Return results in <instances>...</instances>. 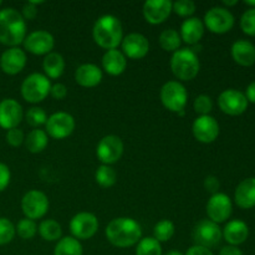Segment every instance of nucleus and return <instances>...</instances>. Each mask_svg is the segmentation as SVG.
I'll list each match as a JSON object with an SVG mask.
<instances>
[{
	"label": "nucleus",
	"instance_id": "38",
	"mask_svg": "<svg viewBox=\"0 0 255 255\" xmlns=\"http://www.w3.org/2000/svg\"><path fill=\"white\" fill-rule=\"evenodd\" d=\"M196 10V2L192 0H178V1L172 2V11L181 17H186V19L192 17Z\"/></svg>",
	"mask_w": 255,
	"mask_h": 255
},
{
	"label": "nucleus",
	"instance_id": "44",
	"mask_svg": "<svg viewBox=\"0 0 255 255\" xmlns=\"http://www.w3.org/2000/svg\"><path fill=\"white\" fill-rule=\"evenodd\" d=\"M21 15L24 20H34L37 16V5L34 4L32 1H27L26 4L22 6Z\"/></svg>",
	"mask_w": 255,
	"mask_h": 255
},
{
	"label": "nucleus",
	"instance_id": "5",
	"mask_svg": "<svg viewBox=\"0 0 255 255\" xmlns=\"http://www.w3.org/2000/svg\"><path fill=\"white\" fill-rule=\"evenodd\" d=\"M51 86V80L47 79L44 74L32 72L24 79L20 87V92L25 101L36 105L49 96Z\"/></svg>",
	"mask_w": 255,
	"mask_h": 255
},
{
	"label": "nucleus",
	"instance_id": "28",
	"mask_svg": "<svg viewBox=\"0 0 255 255\" xmlns=\"http://www.w3.org/2000/svg\"><path fill=\"white\" fill-rule=\"evenodd\" d=\"M24 143L30 153H41L49 144V136L45 129L34 128L25 137Z\"/></svg>",
	"mask_w": 255,
	"mask_h": 255
},
{
	"label": "nucleus",
	"instance_id": "30",
	"mask_svg": "<svg viewBox=\"0 0 255 255\" xmlns=\"http://www.w3.org/2000/svg\"><path fill=\"white\" fill-rule=\"evenodd\" d=\"M40 237L46 242H57L62 238V228L54 219H44L37 227Z\"/></svg>",
	"mask_w": 255,
	"mask_h": 255
},
{
	"label": "nucleus",
	"instance_id": "24",
	"mask_svg": "<svg viewBox=\"0 0 255 255\" xmlns=\"http://www.w3.org/2000/svg\"><path fill=\"white\" fill-rule=\"evenodd\" d=\"M102 69L111 76H120L127 67V57L119 49L107 50L102 56Z\"/></svg>",
	"mask_w": 255,
	"mask_h": 255
},
{
	"label": "nucleus",
	"instance_id": "22",
	"mask_svg": "<svg viewBox=\"0 0 255 255\" xmlns=\"http://www.w3.org/2000/svg\"><path fill=\"white\" fill-rule=\"evenodd\" d=\"M222 236L228 246L238 247L246 243L249 237V227L246 222L241 219H233L227 222L224 228L222 229Z\"/></svg>",
	"mask_w": 255,
	"mask_h": 255
},
{
	"label": "nucleus",
	"instance_id": "6",
	"mask_svg": "<svg viewBox=\"0 0 255 255\" xmlns=\"http://www.w3.org/2000/svg\"><path fill=\"white\" fill-rule=\"evenodd\" d=\"M161 102L168 111L179 114L184 111L188 102V92L182 82L179 81H167L163 86L161 87L159 92Z\"/></svg>",
	"mask_w": 255,
	"mask_h": 255
},
{
	"label": "nucleus",
	"instance_id": "52",
	"mask_svg": "<svg viewBox=\"0 0 255 255\" xmlns=\"http://www.w3.org/2000/svg\"><path fill=\"white\" fill-rule=\"evenodd\" d=\"M1 5H2V1H1V0H0V6H1Z\"/></svg>",
	"mask_w": 255,
	"mask_h": 255
},
{
	"label": "nucleus",
	"instance_id": "17",
	"mask_svg": "<svg viewBox=\"0 0 255 255\" xmlns=\"http://www.w3.org/2000/svg\"><path fill=\"white\" fill-rule=\"evenodd\" d=\"M121 51L127 59L141 60L147 56L149 51V41L144 35L139 32H131L124 36L121 42Z\"/></svg>",
	"mask_w": 255,
	"mask_h": 255
},
{
	"label": "nucleus",
	"instance_id": "1",
	"mask_svg": "<svg viewBox=\"0 0 255 255\" xmlns=\"http://www.w3.org/2000/svg\"><path fill=\"white\" fill-rule=\"evenodd\" d=\"M105 234L112 246L125 249L137 246L142 239V228L138 222L129 217H119L107 224Z\"/></svg>",
	"mask_w": 255,
	"mask_h": 255
},
{
	"label": "nucleus",
	"instance_id": "3",
	"mask_svg": "<svg viewBox=\"0 0 255 255\" xmlns=\"http://www.w3.org/2000/svg\"><path fill=\"white\" fill-rule=\"evenodd\" d=\"M92 37L106 51L117 49L124 40V29L119 17L111 14L100 16L92 27Z\"/></svg>",
	"mask_w": 255,
	"mask_h": 255
},
{
	"label": "nucleus",
	"instance_id": "37",
	"mask_svg": "<svg viewBox=\"0 0 255 255\" xmlns=\"http://www.w3.org/2000/svg\"><path fill=\"white\" fill-rule=\"evenodd\" d=\"M15 234H16V231H15L14 223L10 219L1 217L0 218V247L11 243Z\"/></svg>",
	"mask_w": 255,
	"mask_h": 255
},
{
	"label": "nucleus",
	"instance_id": "34",
	"mask_svg": "<svg viewBox=\"0 0 255 255\" xmlns=\"http://www.w3.org/2000/svg\"><path fill=\"white\" fill-rule=\"evenodd\" d=\"M136 255H162V246L153 237L142 238L137 243Z\"/></svg>",
	"mask_w": 255,
	"mask_h": 255
},
{
	"label": "nucleus",
	"instance_id": "19",
	"mask_svg": "<svg viewBox=\"0 0 255 255\" xmlns=\"http://www.w3.org/2000/svg\"><path fill=\"white\" fill-rule=\"evenodd\" d=\"M26 52L20 47H9L0 56V69L4 74L14 76L26 66Z\"/></svg>",
	"mask_w": 255,
	"mask_h": 255
},
{
	"label": "nucleus",
	"instance_id": "40",
	"mask_svg": "<svg viewBox=\"0 0 255 255\" xmlns=\"http://www.w3.org/2000/svg\"><path fill=\"white\" fill-rule=\"evenodd\" d=\"M241 27L244 34L255 36V9H248L241 17Z\"/></svg>",
	"mask_w": 255,
	"mask_h": 255
},
{
	"label": "nucleus",
	"instance_id": "16",
	"mask_svg": "<svg viewBox=\"0 0 255 255\" xmlns=\"http://www.w3.org/2000/svg\"><path fill=\"white\" fill-rule=\"evenodd\" d=\"M221 127L218 121L211 115L207 116H198L192 125V133L194 138L204 144L213 143L219 136Z\"/></svg>",
	"mask_w": 255,
	"mask_h": 255
},
{
	"label": "nucleus",
	"instance_id": "32",
	"mask_svg": "<svg viewBox=\"0 0 255 255\" xmlns=\"http://www.w3.org/2000/svg\"><path fill=\"white\" fill-rule=\"evenodd\" d=\"M95 181L102 188H111L117 182V173L112 166L101 164L95 172Z\"/></svg>",
	"mask_w": 255,
	"mask_h": 255
},
{
	"label": "nucleus",
	"instance_id": "39",
	"mask_svg": "<svg viewBox=\"0 0 255 255\" xmlns=\"http://www.w3.org/2000/svg\"><path fill=\"white\" fill-rule=\"evenodd\" d=\"M193 109L199 116H207L213 110V101L208 95H199L194 99Z\"/></svg>",
	"mask_w": 255,
	"mask_h": 255
},
{
	"label": "nucleus",
	"instance_id": "4",
	"mask_svg": "<svg viewBox=\"0 0 255 255\" xmlns=\"http://www.w3.org/2000/svg\"><path fill=\"white\" fill-rule=\"evenodd\" d=\"M172 74L181 81H191L201 70L198 55L191 47H183L172 54L171 57Z\"/></svg>",
	"mask_w": 255,
	"mask_h": 255
},
{
	"label": "nucleus",
	"instance_id": "27",
	"mask_svg": "<svg viewBox=\"0 0 255 255\" xmlns=\"http://www.w3.org/2000/svg\"><path fill=\"white\" fill-rule=\"evenodd\" d=\"M65 59L59 52H50L42 60V70L44 75L49 80H56L62 76L65 71Z\"/></svg>",
	"mask_w": 255,
	"mask_h": 255
},
{
	"label": "nucleus",
	"instance_id": "7",
	"mask_svg": "<svg viewBox=\"0 0 255 255\" xmlns=\"http://www.w3.org/2000/svg\"><path fill=\"white\" fill-rule=\"evenodd\" d=\"M50 208V201L46 194L37 189L26 192L21 198V209L25 218L41 219L46 216Z\"/></svg>",
	"mask_w": 255,
	"mask_h": 255
},
{
	"label": "nucleus",
	"instance_id": "42",
	"mask_svg": "<svg viewBox=\"0 0 255 255\" xmlns=\"http://www.w3.org/2000/svg\"><path fill=\"white\" fill-rule=\"evenodd\" d=\"M10 179H11L10 168L5 163L0 162V192L7 188V186L10 184Z\"/></svg>",
	"mask_w": 255,
	"mask_h": 255
},
{
	"label": "nucleus",
	"instance_id": "31",
	"mask_svg": "<svg viewBox=\"0 0 255 255\" xmlns=\"http://www.w3.org/2000/svg\"><path fill=\"white\" fill-rule=\"evenodd\" d=\"M159 46L167 52H176L177 50L181 49L182 39L181 35L174 29H166L159 34L158 37Z\"/></svg>",
	"mask_w": 255,
	"mask_h": 255
},
{
	"label": "nucleus",
	"instance_id": "49",
	"mask_svg": "<svg viewBox=\"0 0 255 255\" xmlns=\"http://www.w3.org/2000/svg\"><path fill=\"white\" fill-rule=\"evenodd\" d=\"M237 4H238V0H232V1H229V0H223V5L227 9H228V6H234V5Z\"/></svg>",
	"mask_w": 255,
	"mask_h": 255
},
{
	"label": "nucleus",
	"instance_id": "36",
	"mask_svg": "<svg viewBox=\"0 0 255 255\" xmlns=\"http://www.w3.org/2000/svg\"><path fill=\"white\" fill-rule=\"evenodd\" d=\"M25 120H26L27 125L34 128H39V127L44 126L47 121V115L44 111V109L39 106H32L27 110L25 114Z\"/></svg>",
	"mask_w": 255,
	"mask_h": 255
},
{
	"label": "nucleus",
	"instance_id": "13",
	"mask_svg": "<svg viewBox=\"0 0 255 255\" xmlns=\"http://www.w3.org/2000/svg\"><path fill=\"white\" fill-rule=\"evenodd\" d=\"M207 216L209 221L214 222L217 224L224 223L231 218L233 213V203L229 196L226 193H218L211 196L206 206Z\"/></svg>",
	"mask_w": 255,
	"mask_h": 255
},
{
	"label": "nucleus",
	"instance_id": "48",
	"mask_svg": "<svg viewBox=\"0 0 255 255\" xmlns=\"http://www.w3.org/2000/svg\"><path fill=\"white\" fill-rule=\"evenodd\" d=\"M246 97L248 100V102H252V104H255V81L251 82L247 87V91H246Z\"/></svg>",
	"mask_w": 255,
	"mask_h": 255
},
{
	"label": "nucleus",
	"instance_id": "9",
	"mask_svg": "<svg viewBox=\"0 0 255 255\" xmlns=\"http://www.w3.org/2000/svg\"><path fill=\"white\" fill-rule=\"evenodd\" d=\"M99 219L94 213L90 212H80L75 214L69 224L71 237L77 241H87L91 239L99 231Z\"/></svg>",
	"mask_w": 255,
	"mask_h": 255
},
{
	"label": "nucleus",
	"instance_id": "8",
	"mask_svg": "<svg viewBox=\"0 0 255 255\" xmlns=\"http://www.w3.org/2000/svg\"><path fill=\"white\" fill-rule=\"evenodd\" d=\"M234 15L224 6H213L204 14L203 24L213 34H227L234 26Z\"/></svg>",
	"mask_w": 255,
	"mask_h": 255
},
{
	"label": "nucleus",
	"instance_id": "10",
	"mask_svg": "<svg viewBox=\"0 0 255 255\" xmlns=\"http://www.w3.org/2000/svg\"><path fill=\"white\" fill-rule=\"evenodd\" d=\"M192 237H193L196 246H201L208 249H212L218 246L221 243L222 238H223L222 228L219 227V224L214 223V222L209 221V219L199 221L194 226Z\"/></svg>",
	"mask_w": 255,
	"mask_h": 255
},
{
	"label": "nucleus",
	"instance_id": "18",
	"mask_svg": "<svg viewBox=\"0 0 255 255\" xmlns=\"http://www.w3.org/2000/svg\"><path fill=\"white\" fill-rule=\"evenodd\" d=\"M24 111L16 100L4 99L0 101V127L2 129L16 128L22 121Z\"/></svg>",
	"mask_w": 255,
	"mask_h": 255
},
{
	"label": "nucleus",
	"instance_id": "21",
	"mask_svg": "<svg viewBox=\"0 0 255 255\" xmlns=\"http://www.w3.org/2000/svg\"><path fill=\"white\" fill-rule=\"evenodd\" d=\"M104 79V72L95 64H82L75 71V81L77 85L85 89H92L101 84Z\"/></svg>",
	"mask_w": 255,
	"mask_h": 255
},
{
	"label": "nucleus",
	"instance_id": "12",
	"mask_svg": "<svg viewBox=\"0 0 255 255\" xmlns=\"http://www.w3.org/2000/svg\"><path fill=\"white\" fill-rule=\"evenodd\" d=\"M124 154V142L116 134L102 137L96 147V156L102 164L112 166L121 159Z\"/></svg>",
	"mask_w": 255,
	"mask_h": 255
},
{
	"label": "nucleus",
	"instance_id": "43",
	"mask_svg": "<svg viewBox=\"0 0 255 255\" xmlns=\"http://www.w3.org/2000/svg\"><path fill=\"white\" fill-rule=\"evenodd\" d=\"M203 186L204 189L213 196V194L218 193L219 188H221V182H219V179L216 176H207L204 178Z\"/></svg>",
	"mask_w": 255,
	"mask_h": 255
},
{
	"label": "nucleus",
	"instance_id": "11",
	"mask_svg": "<svg viewBox=\"0 0 255 255\" xmlns=\"http://www.w3.org/2000/svg\"><path fill=\"white\" fill-rule=\"evenodd\" d=\"M76 122L72 115L67 112H55L51 116L47 117V121L45 124V132L47 136L54 139H65L71 136L75 131Z\"/></svg>",
	"mask_w": 255,
	"mask_h": 255
},
{
	"label": "nucleus",
	"instance_id": "25",
	"mask_svg": "<svg viewBox=\"0 0 255 255\" xmlns=\"http://www.w3.org/2000/svg\"><path fill=\"white\" fill-rule=\"evenodd\" d=\"M236 204L242 209H251L255 207V177L246 178L237 186L234 192Z\"/></svg>",
	"mask_w": 255,
	"mask_h": 255
},
{
	"label": "nucleus",
	"instance_id": "15",
	"mask_svg": "<svg viewBox=\"0 0 255 255\" xmlns=\"http://www.w3.org/2000/svg\"><path fill=\"white\" fill-rule=\"evenodd\" d=\"M248 100L246 95L236 89H227L219 95L218 106L222 112L228 116H239L248 109Z\"/></svg>",
	"mask_w": 255,
	"mask_h": 255
},
{
	"label": "nucleus",
	"instance_id": "51",
	"mask_svg": "<svg viewBox=\"0 0 255 255\" xmlns=\"http://www.w3.org/2000/svg\"><path fill=\"white\" fill-rule=\"evenodd\" d=\"M166 255H183V254L178 251H171V252H168Z\"/></svg>",
	"mask_w": 255,
	"mask_h": 255
},
{
	"label": "nucleus",
	"instance_id": "2",
	"mask_svg": "<svg viewBox=\"0 0 255 255\" xmlns=\"http://www.w3.org/2000/svg\"><path fill=\"white\" fill-rule=\"evenodd\" d=\"M26 35V21L21 12L14 7L0 10V44L9 47H19Z\"/></svg>",
	"mask_w": 255,
	"mask_h": 255
},
{
	"label": "nucleus",
	"instance_id": "20",
	"mask_svg": "<svg viewBox=\"0 0 255 255\" xmlns=\"http://www.w3.org/2000/svg\"><path fill=\"white\" fill-rule=\"evenodd\" d=\"M172 12V1L169 0H147L142 6L144 20L151 25L163 24Z\"/></svg>",
	"mask_w": 255,
	"mask_h": 255
},
{
	"label": "nucleus",
	"instance_id": "41",
	"mask_svg": "<svg viewBox=\"0 0 255 255\" xmlns=\"http://www.w3.org/2000/svg\"><path fill=\"white\" fill-rule=\"evenodd\" d=\"M5 138H6V142L9 146L20 147L25 142V134L22 132V129L16 127V128H11L9 131H6Z\"/></svg>",
	"mask_w": 255,
	"mask_h": 255
},
{
	"label": "nucleus",
	"instance_id": "45",
	"mask_svg": "<svg viewBox=\"0 0 255 255\" xmlns=\"http://www.w3.org/2000/svg\"><path fill=\"white\" fill-rule=\"evenodd\" d=\"M50 96L55 100H64L67 96V87L64 84H54L50 90Z\"/></svg>",
	"mask_w": 255,
	"mask_h": 255
},
{
	"label": "nucleus",
	"instance_id": "35",
	"mask_svg": "<svg viewBox=\"0 0 255 255\" xmlns=\"http://www.w3.org/2000/svg\"><path fill=\"white\" fill-rule=\"evenodd\" d=\"M15 231H16V234L20 238L24 239V241H29V239H32L36 236L37 224L32 219L22 218L15 226Z\"/></svg>",
	"mask_w": 255,
	"mask_h": 255
},
{
	"label": "nucleus",
	"instance_id": "46",
	"mask_svg": "<svg viewBox=\"0 0 255 255\" xmlns=\"http://www.w3.org/2000/svg\"><path fill=\"white\" fill-rule=\"evenodd\" d=\"M184 255H214L212 253L211 249L208 248H204V247H201V246H192L191 248L187 251V253Z\"/></svg>",
	"mask_w": 255,
	"mask_h": 255
},
{
	"label": "nucleus",
	"instance_id": "23",
	"mask_svg": "<svg viewBox=\"0 0 255 255\" xmlns=\"http://www.w3.org/2000/svg\"><path fill=\"white\" fill-rule=\"evenodd\" d=\"M204 31H206V26L203 24V20L192 16L182 22L179 35H181L182 41L186 42L187 45L194 46V45L199 44V41L203 37Z\"/></svg>",
	"mask_w": 255,
	"mask_h": 255
},
{
	"label": "nucleus",
	"instance_id": "29",
	"mask_svg": "<svg viewBox=\"0 0 255 255\" xmlns=\"http://www.w3.org/2000/svg\"><path fill=\"white\" fill-rule=\"evenodd\" d=\"M84 249H82L81 242L75 239L74 237H62L60 241H57L56 246L54 249V255H82Z\"/></svg>",
	"mask_w": 255,
	"mask_h": 255
},
{
	"label": "nucleus",
	"instance_id": "33",
	"mask_svg": "<svg viewBox=\"0 0 255 255\" xmlns=\"http://www.w3.org/2000/svg\"><path fill=\"white\" fill-rule=\"evenodd\" d=\"M174 233H176V227L173 222L169 219H162L153 227V238L159 243L171 241Z\"/></svg>",
	"mask_w": 255,
	"mask_h": 255
},
{
	"label": "nucleus",
	"instance_id": "47",
	"mask_svg": "<svg viewBox=\"0 0 255 255\" xmlns=\"http://www.w3.org/2000/svg\"><path fill=\"white\" fill-rule=\"evenodd\" d=\"M219 255H243V252L234 246H226L221 249Z\"/></svg>",
	"mask_w": 255,
	"mask_h": 255
},
{
	"label": "nucleus",
	"instance_id": "26",
	"mask_svg": "<svg viewBox=\"0 0 255 255\" xmlns=\"http://www.w3.org/2000/svg\"><path fill=\"white\" fill-rule=\"evenodd\" d=\"M231 55L241 66H252L255 64V45L248 40H237L232 45Z\"/></svg>",
	"mask_w": 255,
	"mask_h": 255
},
{
	"label": "nucleus",
	"instance_id": "14",
	"mask_svg": "<svg viewBox=\"0 0 255 255\" xmlns=\"http://www.w3.org/2000/svg\"><path fill=\"white\" fill-rule=\"evenodd\" d=\"M24 51L36 56H46L55 47V39L46 30H35L26 35L24 42Z\"/></svg>",
	"mask_w": 255,
	"mask_h": 255
},
{
	"label": "nucleus",
	"instance_id": "50",
	"mask_svg": "<svg viewBox=\"0 0 255 255\" xmlns=\"http://www.w3.org/2000/svg\"><path fill=\"white\" fill-rule=\"evenodd\" d=\"M244 4L248 5L249 9H255V0H246Z\"/></svg>",
	"mask_w": 255,
	"mask_h": 255
}]
</instances>
